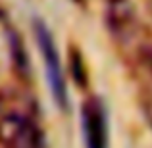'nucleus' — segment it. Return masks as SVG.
Returning a JSON list of instances; mask_svg holds the SVG:
<instances>
[{"label":"nucleus","instance_id":"obj_6","mask_svg":"<svg viewBox=\"0 0 152 148\" xmlns=\"http://www.w3.org/2000/svg\"><path fill=\"white\" fill-rule=\"evenodd\" d=\"M145 110H146V115H148V119H150V123H152V98L145 102Z\"/></svg>","mask_w":152,"mask_h":148},{"label":"nucleus","instance_id":"obj_4","mask_svg":"<svg viewBox=\"0 0 152 148\" xmlns=\"http://www.w3.org/2000/svg\"><path fill=\"white\" fill-rule=\"evenodd\" d=\"M104 19H106L108 31L114 37L125 39L133 33L135 25H137L135 6L131 4V0H106Z\"/></svg>","mask_w":152,"mask_h":148},{"label":"nucleus","instance_id":"obj_1","mask_svg":"<svg viewBox=\"0 0 152 148\" xmlns=\"http://www.w3.org/2000/svg\"><path fill=\"white\" fill-rule=\"evenodd\" d=\"M33 29H35V39H37L39 50H41V56H42V63H45V71H46V79H48L52 96H54L56 104L64 110V108H67V90H66V77H64V66H62L60 52L56 48L52 33L41 19L35 21Z\"/></svg>","mask_w":152,"mask_h":148},{"label":"nucleus","instance_id":"obj_2","mask_svg":"<svg viewBox=\"0 0 152 148\" xmlns=\"http://www.w3.org/2000/svg\"><path fill=\"white\" fill-rule=\"evenodd\" d=\"M2 148H42V133L35 119L23 112H6L0 115Z\"/></svg>","mask_w":152,"mask_h":148},{"label":"nucleus","instance_id":"obj_3","mask_svg":"<svg viewBox=\"0 0 152 148\" xmlns=\"http://www.w3.org/2000/svg\"><path fill=\"white\" fill-rule=\"evenodd\" d=\"M83 135L87 148H108V123L106 112L98 98L91 96L83 104Z\"/></svg>","mask_w":152,"mask_h":148},{"label":"nucleus","instance_id":"obj_5","mask_svg":"<svg viewBox=\"0 0 152 148\" xmlns=\"http://www.w3.org/2000/svg\"><path fill=\"white\" fill-rule=\"evenodd\" d=\"M141 62H142V66L148 69V73L152 75V44L141 48Z\"/></svg>","mask_w":152,"mask_h":148},{"label":"nucleus","instance_id":"obj_7","mask_svg":"<svg viewBox=\"0 0 152 148\" xmlns=\"http://www.w3.org/2000/svg\"><path fill=\"white\" fill-rule=\"evenodd\" d=\"M148 4H150V6H152V0H148Z\"/></svg>","mask_w":152,"mask_h":148}]
</instances>
